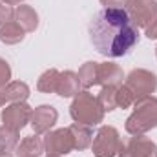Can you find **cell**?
Returning <instances> with one entry per match:
<instances>
[{
  "label": "cell",
  "instance_id": "cell-1",
  "mask_svg": "<svg viewBox=\"0 0 157 157\" xmlns=\"http://www.w3.org/2000/svg\"><path fill=\"white\" fill-rule=\"evenodd\" d=\"M93 48L106 59L128 55L141 39L126 7H102L88 26Z\"/></svg>",
  "mask_w": 157,
  "mask_h": 157
},
{
  "label": "cell",
  "instance_id": "cell-2",
  "mask_svg": "<svg viewBox=\"0 0 157 157\" xmlns=\"http://www.w3.org/2000/svg\"><path fill=\"white\" fill-rule=\"evenodd\" d=\"M124 128L130 135H144L157 128V97L150 95L137 101L132 115L124 122Z\"/></svg>",
  "mask_w": 157,
  "mask_h": 157
},
{
  "label": "cell",
  "instance_id": "cell-3",
  "mask_svg": "<svg viewBox=\"0 0 157 157\" xmlns=\"http://www.w3.org/2000/svg\"><path fill=\"white\" fill-rule=\"evenodd\" d=\"M70 115L78 124L97 126L104 121V110L101 108V104L93 93H90L88 90H80L71 101Z\"/></svg>",
  "mask_w": 157,
  "mask_h": 157
},
{
  "label": "cell",
  "instance_id": "cell-4",
  "mask_svg": "<svg viewBox=\"0 0 157 157\" xmlns=\"http://www.w3.org/2000/svg\"><path fill=\"white\" fill-rule=\"evenodd\" d=\"M124 86L132 91L135 102L144 99V97H150L154 95L157 90V75L150 70H144V68H135L132 70L126 78H124ZM133 102V104H135Z\"/></svg>",
  "mask_w": 157,
  "mask_h": 157
},
{
  "label": "cell",
  "instance_id": "cell-5",
  "mask_svg": "<svg viewBox=\"0 0 157 157\" xmlns=\"http://www.w3.org/2000/svg\"><path fill=\"white\" fill-rule=\"evenodd\" d=\"M91 152L95 157H115L121 148V133L115 126L104 124L97 130L91 141Z\"/></svg>",
  "mask_w": 157,
  "mask_h": 157
},
{
  "label": "cell",
  "instance_id": "cell-6",
  "mask_svg": "<svg viewBox=\"0 0 157 157\" xmlns=\"http://www.w3.org/2000/svg\"><path fill=\"white\" fill-rule=\"evenodd\" d=\"M44 152L46 154H57V155H68L75 150L73 135L70 128H57L44 133Z\"/></svg>",
  "mask_w": 157,
  "mask_h": 157
},
{
  "label": "cell",
  "instance_id": "cell-7",
  "mask_svg": "<svg viewBox=\"0 0 157 157\" xmlns=\"http://www.w3.org/2000/svg\"><path fill=\"white\" fill-rule=\"evenodd\" d=\"M126 11L139 29H146L157 18V0H130Z\"/></svg>",
  "mask_w": 157,
  "mask_h": 157
},
{
  "label": "cell",
  "instance_id": "cell-8",
  "mask_svg": "<svg viewBox=\"0 0 157 157\" xmlns=\"http://www.w3.org/2000/svg\"><path fill=\"white\" fill-rule=\"evenodd\" d=\"M119 157H157V144L144 135H132L121 143Z\"/></svg>",
  "mask_w": 157,
  "mask_h": 157
},
{
  "label": "cell",
  "instance_id": "cell-9",
  "mask_svg": "<svg viewBox=\"0 0 157 157\" xmlns=\"http://www.w3.org/2000/svg\"><path fill=\"white\" fill-rule=\"evenodd\" d=\"M31 113H33V108L28 102H9L2 110L0 119H2V124L4 126L20 132L31 121Z\"/></svg>",
  "mask_w": 157,
  "mask_h": 157
},
{
  "label": "cell",
  "instance_id": "cell-10",
  "mask_svg": "<svg viewBox=\"0 0 157 157\" xmlns=\"http://www.w3.org/2000/svg\"><path fill=\"white\" fill-rule=\"evenodd\" d=\"M57 119H59V112H57L55 106H51V104H40L37 108H33L29 124H31V128H33V132L37 135H42V133H48L55 126Z\"/></svg>",
  "mask_w": 157,
  "mask_h": 157
},
{
  "label": "cell",
  "instance_id": "cell-11",
  "mask_svg": "<svg viewBox=\"0 0 157 157\" xmlns=\"http://www.w3.org/2000/svg\"><path fill=\"white\" fill-rule=\"evenodd\" d=\"M124 78H126V75L119 64L110 62V60L99 62V84L101 86H115L117 88L124 82Z\"/></svg>",
  "mask_w": 157,
  "mask_h": 157
},
{
  "label": "cell",
  "instance_id": "cell-12",
  "mask_svg": "<svg viewBox=\"0 0 157 157\" xmlns=\"http://www.w3.org/2000/svg\"><path fill=\"white\" fill-rule=\"evenodd\" d=\"M78 91H80V80H78L77 73L71 71V70L60 71L55 93L62 99H70V97H75Z\"/></svg>",
  "mask_w": 157,
  "mask_h": 157
},
{
  "label": "cell",
  "instance_id": "cell-13",
  "mask_svg": "<svg viewBox=\"0 0 157 157\" xmlns=\"http://www.w3.org/2000/svg\"><path fill=\"white\" fill-rule=\"evenodd\" d=\"M15 20L24 28L26 33L37 31V28H39V24H40L39 13L35 11V7H31V6H28V4L17 6V9H15Z\"/></svg>",
  "mask_w": 157,
  "mask_h": 157
},
{
  "label": "cell",
  "instance_id": "cell-14",
  "mask_svg": "<svg viewBox=\"0 0 157 157\" xmlns=\"http://www.w3.org/2000/svg\"><path fill=\"white\" fill-rule=\"evenodd\" d=\"M44 154V141L37 133L24 137L17 146V157H40Z\"/></svg>",
  "mask_w": 157,
  "mask_h": 157
},
{
  "label": "cell",
  "instance_id": "cell-15",
  "mask_svg": "<svg viewBox=\"0 0 157 157\" xmlns=\"http://www.w3.org/2000/svg\"><path fill=\"white\" fill-rule=\"evenodd\" d=\"M24 37H26V31L17 20H11V22L0 26V42L6 44V46L20 44L24 40Z\"/></svg>",
  "mask_w": 157,
  "mask_h": 157
},
{
  "label": "cell",
  "instance_id": "cell-16",
  "mask_svg": "<svg viewBox=\"0 0 157 157\" xmlns=\"http://www.w3.org/2000/svg\"><path fill=\"white\" fill-rule=\"evenodd\" d=\"M71 135H73V144H75V150L82 152L86 148L91 146V141H93V132H91V126H84V124H78L73 122L71 126H68Z\"/></svg>",
  "mask_w": 157,
  "mask_h": 157
},
{
  "label": "cell",
  "instance_id": "cell-17",
  "mask_svg": "<svg viewBox=\"0 0 157 157\" xmlns=\"http://www.w3.org/2000/svg\"><path fill=\"white\" fill-rule=\"evenodd\" d=\"M78 80H80V88L90 90L91 86L99 84V62L95 60H88L78 68Z\"/></svg>",
  "mask_w": 157,
  "mask_h": 157
},
{
  "label": "cell",
  "instance_id": "cell-18",
  "mask_svg": "<svg viewBox=\"0 0 157 157\" xmlns=\"http://www.w3.org/2000/svg\"><path fill=\"white\" fill-rule=\"evenodd\" d=\"M6 93L9 102H26L29 97V86L24 80H11L6 86Z\"/></svg>",
  "mask_w": 157,
  "mask_h": 157
},
{
  "label": "cell",
  "instance_id": "cell-19",
  "mask_svg": "<svg viewBox=\"0 0 157 157\" xmlns=\"http://www.w3.org/2000/svg\"><path fill=\"white\" fill-rule=\"evenodd\" d=\"M59 75H60V71L55 70V68L46 70L39 77V80H37V90L40 93H55L57 82H59Z\"/></svg>",
  "mask_w": 157,
  "mask_h": 157
},
{
  "label": "cell",
  "instance_id": "cell-20",
  "mask_svg": "<svg viewBox=\"0 0 157 157\" xmlns=\"http://www.w3.org/2000/svg\"><path fill=\"white\" fill-rule=\"evenodd\" d=\"M20 143V135L17 130H11L7 126H0V150H6V152H11V150H17Z\"/></svg>",
  "mask_w": 157,
  "mask_h": 157
},
{
  "label": "cell",
  "instance_id": "cell-21",
  "mask_svg": "<svg viewBox=\"0 0 157 157\" xmlns=\"http://www.w3.org/2000/svg\"><path fill=\"white\" fill-rule=\"evenodd\" d=\"M115 90H117L115 86H102L101 93L97 95V101H99L101 108L104 110V113H106V112H113V110H117Z\"/></svg>",
  "mask_w": 157,
  "mask_h": 157
},
{
  "label": "cell",
  "instance_id": "cell-22",
  "mask_svg": "<svg viewBox=\"0 0 157 157\" xmlns=\"http://www.w3.org/2000/svg\"><path fill=\"white\" fill-rule=\"evenodd\" d=\"M115 101H117V108H122V110L133 106V102H135L132 91L124 86V82L121 86H117V90H115Z\"/></svg>",
  "mask_w": 157,
  "mask_h": 157
},
{
  "label": "cell",
  "instance_id": "cell-23",
  "mask_svg": "<svg viewBox=\"0 0 157 157\" xmlns=\"http://www.w3.org/2000/svg\"><path fill=\"white\" fill-rule=\"evenodd\" d=\"M11 75H13V71H11L9 62L0 57V88H6L11 82Z\"/></svg>",
  "mask_w": 157,
  "mask_h": 157
},
{
  "label": "cell",
  "instance_id": "cell-24",
  "mask_svg": "<svg viewBox=\"0 0 157 157\" xmlns=\"http://www.w3.org/2000/svg\"><path fill=\"white\" fill-rule=\"evenodd\" d=\"M11 20H15V9L0 0V26L7 24V22H11Z\"/></svg>",
  "mask_w": 157,
  "mask_h": 157
},
{
  "label": "cell",
  "instance_id": "cell-25",
  "mask_svg": "<svg viewBox=\"0 0 157 157\" xmlns=\"http://www.w3.org/2000/svg\"><path fill=\"white\" fill-rule=\"evenodd\" d=\"M104 7H126L130 0H99Z\"/></svg>",
  "mask_w": 157,
  "mask_h": 157
},
{
  "label": "cell",
  "instance_id": "cell-26",
  "mask_svg": "<svg viewBox=\"0 0 157 157\" xmlns=\"http://www.w3.org/2000/svg\"><path fill=\"white\" fill-rule=\"evenodd\" d=\"M144 35H146L150 40H155L157 39V18L150 24V26H148V28H146V29H144Z\"/></svg>",
  "mask_w": 157,
  "mask_h": 157
},
{
  "label": "cell",
  "instance_id": "cell-27",
  "mask_svg": "<svg viewBox=\"0 0 157 157\" xmlns=\"http://www.w3.org/2000/svg\"><path fill=\"white\" fill-rule=\"evenodd\" d=\"M9 99H7V93H6V88H0V108L2 106H7Z\"/></svg>",
  "mask_w": 157,
  "mask_h": 157
},
{
  "label": "cell",
  "instance_id": "cell-28",
  "mask_svg": "<svg viewBox=\"0 0 157 157\" xmlns=\"http://www.w3.org/2000/svg\"><path fill=\"white\" fill-rule=\"evenodd\" d=\"M4 4H7V6H20V4H24V0H2Z\"/></svg>",
  "mask_w": 157,
  "mask_h": 157
},
{
  "label": "cell",
  "instance_id": "cell-29",
  "mask_svg": "<svg viewBox=\"0 0 157 157\" xmlns=\"http://www.w3.org/2000/svg\"><path fill=\"white\" fill-rule=\"evenodd\" d=\"M0 157H13L11 152H6V150H0Z\"/></svg>",
  "mask_w": 157,
  "mask_h": 157
},
{
  "label": "cell",
  "instance_id": "cell-30",
  "mask_svg": "<svg viewBox=\"0 0 157 157\" xmlns=\"http://www.w3.org/2000/svg\"><path fill=\"white\" fill-rule=\"evenodd\" d=\"M46 157H62V155H57V154H46Z\"/></svg>",
  "mask_w": 157,
  "mask_h": 157
},
{
  "label": "cell",
  "instance_id": "cell-31",
  "mask_svg": "<svg viewBox=\"0 0 157 157\" xmlns=\"http://www.w3.org/2000/svg\"><path fill=\"white\" fill-rule=\"evenodd\" d=\"M155 57H157V46H155Z\"/></svg>",
  "mask_w": 157,
  "mask_h": 157
}]
</instances>
